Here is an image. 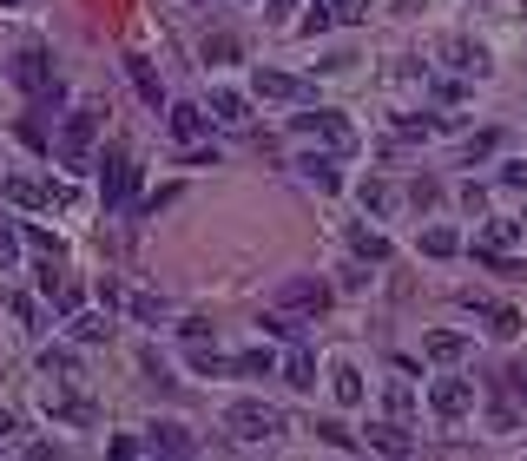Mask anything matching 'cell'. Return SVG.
<instances>
[{
  "instance_id": "30bf717a",
  "label": "cell",
  "mask_w": 527,
  "mask_h": 461,
  "mask_svg": "<svg viewBox=\"0 0 527 461\" xmlns=\"http://www.w3.org/2000/svg\"><path fill=\"white\" fill-rule=\"evenodd\" d=\"M145 435H152V442H145V448H159V455H198V435L185 429L178 415H165V422H152V429H145Z\"/></svg>"
},
{
  "instance_id": "d4e9b609",
  "label": "cell",
  "mask_w": 527,
  "mask_h": 461,
  "mask_svg": "<svg viewBox=\"0 0 527 461\" xmlns=\"http://www.w3.org/2000/svg\"><path fill=\"white\" fill-rule=\"evenodd\" d=\"M40 376L73 382V376H80V356H73V350H40Z\"/></svg>"
},
{
  "instance_id": "74e56055",
  "label": "cell",
  "mask_w": 527,
  "mask_h": 461,
  "mask_svg": "<svg viewBox=\"0 0 527 461\" xmlns=\"http://www.w3.org/2000/svg\"><path fill=\"white\" fill-rule=\"evenodd\" d=\"M488 323H495V336H521V310H495Z\"/></svg>"
},
{
  "instance_id": "4fadbf2b",
  "label": "cell",
  "mask_w": 527,
  "mask_h": 461,
  "mask_svg": "<svg viewBox=\"0 0 527 461\" xmlns=\"http://www.w3.org/2000/svg\"><path fill=\"white\" fill-rule=\"evenodd\" d=\"M126 80H132V93H139V99H145L152 112L165 106V86H159V73H152V60H139V53H126Z\"/></svg>"
},
{
  "instance_id": "e0dca14e",
  "label": "cell",
  "mask_w": 527,
  "mask_h": 461,
  "mask_svg": "<svg viewBox=\"0 0 527 461\" xmlns=\"http://www.w3.org/2000/svg\"><path fill=\"white\" fill-rule=\"evenodd\" d=\"M369 448H383V455H416V442H409V429L402 422H369Z\"/></svg>"
},
{
  "instance_id": "1f68e13d",
  "label": "cell",
  "mask_w": 527,
  "mask_h": 461,
  "mask_svg": "<svg viewBox=\"0 0 527 461\" xmlns=\"http://www.w3.org/2000/svg\"><path fill=\"white\" fill-rule=\"evenodd\" d=\"M389 415H396V422H402V415H416V396H409V389H402V382H389Z\"/></svg>"
},
{
  "instance_id": "52a82bcc",
  "label": "cell",
  "mask_w": 527,
  "mask_h": 461,
  "mask_svg": "<svg viewBox=\"0 0 527 461\" xmlns=\"http://www.w3.org/2000/svg\"><path fill=\"white\" fill-rule=\"evenodd\" d=\"M251 93L271 99V106H304V99H310V80H297V73H277V66H257V73H251Z\"/></svg>"
},
{
  "instance_id": "9a60e30c",
  "label": "cell",
  "mask_w": 527,
  "mask_h": 461,
  "mask_svg": "<svg viewBox=\"0 0 527 461\" xmlns=\"http://www.w3.org/2000/svg\"><path fill=\"white\" fill-rule=\"evenodd\" d=\"M165 126H172L178 145H198V139H205V112H198V106H165Z\"/></svg>"
},
{
  "instance_id": "7a4b0ae2",
  "label": "cell",
  "mask_w": 527,
  "mask_h": 461,
  "mask_svg": "<svg viewBox=\"0 0 527 461\" xmlns=\"http://www.w3.org/2000/svg\"><path fill=\"white\" fill-rule=\"evenodd\" d=\"M14 86L27 99H40V106H60V99H66V86H60V73H53V53L47 47H20L14 53Z\"/></svg>"
},
{
  "instance_id": "4316f807",
  "label": "cell",
  "mask_w": 527,
  "mask_h": 461,
  "mask_svg": "<svg viewBox=\"0 0 527 461\" xmlns=\"http://www.w3.org/2000/svg\"><path fill=\"white\" fill-rule=\"evenodd\" d=\"M20 244H27V251H40L47 264H60V238H53V231H40V224H27V231H20Z\"/></svg>"
},
{
  "instance_id": "3957f363",
  "label": "cell",
  "mask_w": 527,
  "mask_h": 461,
  "mask_svg": "<svg viewBox=\"0 0 527 461\" xmlns=\"http://www.w3.org/2000/svg\"><path fill=\"white\" fill-rule=\"evenodd\" d=\"M224 429L238 435L244 448H264V442L284 435V415H277L271 402H231V409H224Z\"/></svg>"
},
{
  "instance_id": "d590c367",
  "label": "cell",
  "mask_w": 527,
  "mask_h": 461,
  "mask_svg": "<svg viewBox=\"0 0 527 461\" xmlns=\"http://www.w3.org/2000/svg\"><path fill=\"white\" fill-rule=\"evenodd\" d=\"M501 185H508V191H527V159H508V165H501Z\"/></svg>"
},
{
  "instance_id": "cb8c5ba5",
  "label": "cell",
  "mask_w": 527,
  "mask_h": 461,
  "mask_svg": "<svg viewBox=\"0 0 527 461\" xmlns=\"http://www.w3.org/2000/svg\"><path fill=\"white\" fill-rule=\"evenodd\" d=\"M350 251L369 257V264H383V257H389V238H383V231H363V224H356V231H350Z\"/></svg>"
},
{
  "instance_id": "e575fe53",
  "label": "cell",
  "mask_w": 527,
  "mask_h": 461,
  "mask_svg": "<svg viewBox=\"0 0 527 461\" xmlns=\"http://www.w3.org/2000/svg\"><path fill=\"white\" fill-rule=\"evenodd\" d=\"M290 14H297V0H264V20L271 27H290Z\"/></svg>"
},
{
  "instance_id": "8992f818",
  "label": "cell",
  "mask_w": 527,
  "mask_h": 461,
  "mask_svg": "<svg viewBox=\"0 0 527 461\" xmlns=\"http://www.w3.org/2000/svg\"><path fill=\"white\" fill-rule=\"evenodd\" d=\"M0 198H7V205H20V211L73 205V198H66V185H47V178H7V185H0Z\"/></svg>"
},
{
  "instance_id": "5bb4252c",
  "label": "cell",
  "mask_w": 527,
  "mask_h": 461,
  "mask_svg": "<svg viewBox=\"0 0 527 461\" xmlns=\"http://www.w3.org/2000/svg\"><path fill=\"white\" fill-rule=\"evenodd\" d=\"M211 112H218V126H251V99L231 86H211Z\"/></svg>"
},
{
  "instance_id": "f1b7e54d",
  "label": "cell",
  "mask_w": 527,
  "mask_h": 461,
  "mask_svg": "<svg viewBox=\"0 0 527 461\" xmlns=\"http://www.w3.org/2000/svg\"><path fill=\"white\" fill-rule=\"evenodd\" d=\"M14 264H20V231H14V224H0V277L14 271Z\"/></svg>"
},
{
  "instance_id": "9c48e42d",
  "label": "cell",
  "mask_w": 527,
  "mask_h": 461,
  "mask_svg": "<svg viewBox=\"0 0 527 461\" xmlns=\"http://www.w3.org/2000/svg\"><path fill=\"white\" fill-rule=\"evenodd\" d=\"M330 396H336V409H356V402L369 396V389H363V369H356L350 356H330Z\"/></svg>"
},
{
  "instance_id": "7c38bea8",
  "label": "cell",
  "mask_w": 527,
  "mask_h": 461,
  "mask_svg": "<svg viewBox=\"0 0 527 461\" xmlns=\"http://www.w3.org/2000/svg\"><path fill=\"white\" fill-rule=\"evenodd\" d=\"M290 172L304 178V185H317V191H343V178H336V152H297Z\"/></svg>"
},
{
  "instance_id": "f546056e",
  "label": "cell",
  "mask_w": 527,
  "mask_h": 461,
  "mask_svg": "<svg viewBox=\"0 0 527 461\" xmlns=\"http://www.w3.org/2000/svg\"><path fill=\"white\" fill-rule=\"evenodd\" d=\"M132 317H139V323H159V317H172V303H165V297H132Z\"/></svg>"
},
{
  "instance_id": "83f0119b",
  "label": "cell",
  "mask_w": 527,
  "mask_h": 461,
  "mask_svg": "<svg viewBox=\"0 0 527 461\" xmlns=\"http://www.w3.org/2000/svg\"><path fill=\"white\" fill-rule=\"evenodd\" d=\"M224 60H238V40H231V33H211L205 40V66H224Z\"/></svg>"
},
{
  "instance_id": "ab89813d",
  "label": "cell",
  "mask_w": 527,
  "mask_h": 461,
  "mask_svg": "<svg viewBox=\"0 0 527 461\" xmlns=\"http://www.w3.org/2000/svg\"><path fill=\"white\" fill-rule=\"evenodd\" d=\"M7 435H14V415H7V409H0V442H7Z\"/></svg>"
},
{
  "instance_id": "836d02e7",
  "label": "cell",
  "mask_w": 527,
  "mask_h": 461,
  "mask_svg": "<svg viewBox=\"0 0 527 461\" xmlns=\"http://www.w3.org/2000/svg\"><path fill=\"white\" fill-rule=\"evenodd\" d=\"M488 152H495V132H475V139L462 145V159H468V165H475V159H488Z\"/></svg>"
},
{
  "instance_id": "2e32d148",
  "label": "cell",
  "mask_w": 527,
  "mask_h": 461,
  "mask_svg": "<svg viewBox=\"0 0 527 461\" xmlns=\"http://www.w3.org/2000/svg\"><path fill=\"white\" fill-rule=\"evenodd\" d=\"M40 290H47V303L60 310V317H80V284H66V277H53V264L40 271Z\"/></svg>"
},
{
  "instance_id": "8d00e7d4",
  "label": "cell",
  "mask_w": 527,
  "mask_h": 461,
  "mask_svg": "<svg viewBox=\"0 0 527 461\" xmlns=\"http://www.w3.org/2000/svg\"><path fill=\"white\" fill-rule=\"evenodd\" d=\"M336 20H369V0H330Z\"/></svg>"
},
{
  "instance_id": "60d3db41",
  "label": "cell",
  "mask_w": 527,
  "mask_h": 461,
  "mask_svg": "<svg viewBox=\"0 0 527 461\" xmlns=\"http://www.w3.org/2000/svg\"><path fill=\"white\" fill-rule=\"evenodd\" d=\"M416 7H422V0H396V14H416Z\"/></svg>"
},
{
  "instance_id": "ffe728a7",
  "label": "cell",
  "mask_w": 527,
  "mask_h": 461,
  "mask_svg": "<svg viewBox=\"0 0 527 461\" xmlns=\"http://www.w3.org/2000/svg\"><path fill=\"white\" fill-rule=\"evenodd\" d=\"M284 382H290V389H317V356H310V350H290L284 356Z\"/></svg>"
},
{
  "instance_id": "ba28073f",
  "label": "cell",
  "mask_w": 527,
  "mask_h": 461,
  "mask_svg": "<svg viewBox=\"0 0 527 461\" xmlns=\"http://www.w3.org/2000/svg\"><path fill=\"white\" fill-rule=\"evenodd\" d=\"M429 409L442 415V422H462L468 409H475V382H462V376H442L429 389Z\"/></svg>"
},
{
  "instance_id": "d6986e66",
  "label": "cell",
  "mask_w": 527,
  "mask_h": 461,
  "mask_svg": "<svg viewBox=\"0 0 527 461\" xmlns=\"http://www.w3.org/2000/svg\"><path fill=\"white\" fill-rule=\"evenodd\" d=\"M448 60H455V66H462V73H475V80H481V73H488V47H475V40H448Z\"/></svg>"
},
{
  "instance_id": "484cf974",
  "label": "cell",
  "mask_w": 527,
  "mask_h": 461,
  "mask_svg": "<svg viewBox=\"0 0 527 461\" xmlns=\"http://www.w3.org/2000/svg\"><path fill=\"white\" fill-rule=\"evenodd\" d=\"M73 336H80V343H112V317H93V310H80V317H73Z\"/></svg>"
},
{
  "instance_id": "b9f144b4",
  "label": "cell",
  "mask_w": 527,
  "mask_h": 461,
  "mask_svg": "<svg viewBox=\"0 0 527 461\" xmlns=\"http://www.w3.org/2000/svg\"><path fill=\"white\" fill-rule=\"evenodd\" d=\"M0 7H27V0H0Z\"/></svg>"
},
{
  "instance_id": "ac0fdd59",
  "label": "cell",
  "mask_w": 527,
  "mask_h": 461,
  "mask_svg": "<svg viewBox=\"0 0 527 461\" xmlns=\"http://www.w3.org/2000/svg\"><path fill=\"white\" fill-rule=\"evenodd\" d=\"M422 356H429V363H462V356H468V336L462 330H435L429 343H422Z\"/></svg>"
},
{
  "instance_id": "44dd1931",
  "label": "cell",
  "mask_w": 527,
  "mask_h": 461,
  "mask_svg": "<svg viewBox=\"0 0 527 461\" xmlns=\"http://www.w3.org/2000/svg\"><path fill=\"white\" fill-rule=\"evenodd\" d=\"M422 251L429 257H455L462 251V231H455V224H429V231H422Z\"/></svg>"
},
{
  "instance_id": "277c9868",
  "label": "cell",
  "mask_w": 527,
  "mask_h": 461,
  "mask_svg": "<svg viewBox=\"0 0 527 461\" xmlns=\"http://www.w3.org/2000/svg\"><path fill=\"white\" fill-rule=\"evenodd\" d=\"M132 191H139V165H132L126 152L112 145L106 159H99V198H106V211H119V205L132 198Z\"/></svg>"
},
{
  "instance_id": "603a6c76",
  "label": "cell",
  "mask_w": 527,
  "mask_h": 461,
  "mask_svg": "<svg viewBox=\"0 0 527 461\" xmlns=\"http://www.w3.org/2000/svg\"><path fill=\"white\" fill-rule=\"evenodd\" d=\"M356 198H363V211H376V218H389V211H396V191H389L383 178H369V185H356Z\"/></svg>"
},
{
  "instance_id": "7402d4cb",
  "label": "cell",
  "mask_w": 527,
  "mask_h": 461,
  "mask_svg": "<svg viewBox=\"0 0 527 461\" xmlns=\"http://www.w3.org/2000/svg\"><path fill=\"white\" fill-rule=\"evenodd\" d=\"M514 238H521V224H514V218H488V224H481V251H508Z\"/></svg>"
},
{
  "instance_id": "d6a6232c",
  "label": "cell",
  "mask_w": 527,
  "mask_h": 461,
  "mask_svg": "<svg viewBox=\"0 0 527 461\" xmlns=\"http://www.w3.org/2000/svg\"><path fill=\"white\" fill-rule=\"evenodd\" d=\"M317 435H323V442H330V448H356V435L343 429V422H317Z\"/></svg>"
},
{
  "instance_id": "4dcf8cb0",
  "label": "cell",
  "mask_w": 527,
  "mask_h": 461,
  "mask_svg": "<svg viewBox=\"0 0 527 461\" xmlns=\"http://www.w3.org/2000/svg\"><path fill=\"white\" fill-rule=\"evenodd\" d=\"M231 369H238V376H271V350H244Z\"/></svg>"
},
{
  "instance_id": "f35d334b",
  "label": "cell",
  "mask_w": 527,
  "mask_h": 461,
  "mask_svg": "<svg viewBox=\"0 0 527 461\" xmlns=\"http://www.w3.org/2000/svg\"><path fill=\"white\" fill-rule=\"evenodd\" d=\"M396 132H402V139H416V132H422V139H429V132H435V119H422V112H409V119H402Z\"/></svg>"
},
{
  "instance_id": "8fae6325",
  "label": "cell",
  "mask_w": 527,
  "mask_h": 461,
  "mask_svg": "<svg viewBox=\"0 0 527 461\" xmlns=\"http://www.w3.org/2000/svg\"><path fill=\"white\" fill-rule=\"evenodd\" d=\"M277 303H284V310H323V303H330V284H317V277H284V284H277Z\"/></svg>"
},
{
  "instance_id": "6da1fadb",
  "label": "cell",
  "mask_w": 527,
  "mask_h": 461,
  "mask_svg": "<svg viewBox=\"0 0 527 461\" xmlns=\"http://www.w3.org/2000/svg\"><path fill=\"white\" fill-rule=\"evenodd\" d=\"M93 139H99V106H73L60 119V139H53L66 172H86V165H93Z\"/></svg>"
},
{
  "instance_id": "5b68a950",
  "label": "cell",
  "mask_w": 527,
  "mask_h": 461,
  "mask_svg": "<svg viewBox=\"0 0 527 461\" xmlns=\"http://www.w3.org/2000/svg\"><path fill=\"white\" fill-rule=\"evenodd\" d=\"M290 126H297V132H310V139H323L330 152H350V145H356L350 119H343V112H330V106H317V112H297Z\"/></svg>"
}]
</instances>
